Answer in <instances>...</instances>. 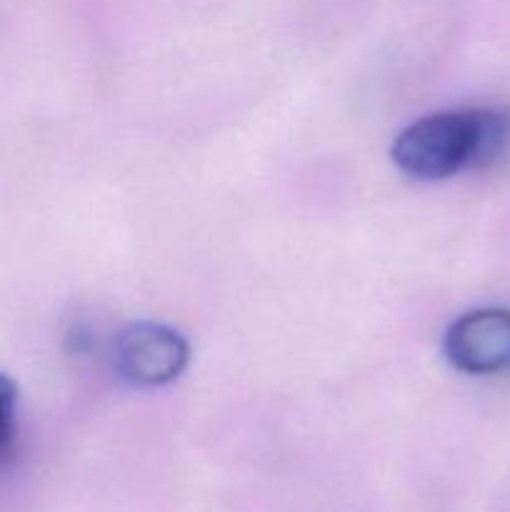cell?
I'll list each match as a JSON object with an SVG mask.
<instances>
[{"instance_id":"obj_1","label":"cell","mask_w":510,"mask_h":512,"mask_svg":"<svg viewBox=\"0 0 510 512\" xmlns=\"http://www.w3.org/2000/svg\"><path fill=\"white\" fill-rule=\"evenodd\" d=\"M508 145V110H443L415 120L395 138L393 163L410 178L443 180L495 163Z\"/></svg>"},{"instance_id":"obj_2","label":"cell","mask_w":510,"mask_h":512,"mask_svg":"<svg viewBox=\"0 0 510 512\" xmlns=\"http://www.w3.org/2000/svg\"><path fill=\"white\" fill-rule=\"evenodd\" d=\"M190 358L183 335L158 323H135L120 330L113 365L123 380L138 388L168 385L185 370Z\"/></svg>"},{"instance_id":"obj_3","label":"cell","mask_w":510,"mask_h":512,"mask_svg":"<svg viewBox=\"0 0 510 512\" xmlns=\"http://www.w3.org/2000/svg\"><path fill=\"white\" fill-rule=\"evenodd\" d=\"M445 355L460 373H510V310L480 308L460 315L445 333Z\"/></svg>"},{"instance_id":"obj_4","label":"cell","mask_w":510,"mask_h":512,"mask_svg":"<svg viewBox=\"0 0 510 512\" xmlns=\"http://www.w3.org/2000/svg\"><path fill=\"white\" fill-rule=\"evenodd\" d=\"M15 400L18 390L13 380L0 375V460L8 458L15 443Z\"/></svg>"}]
</instances>
